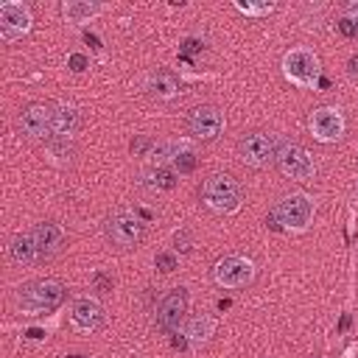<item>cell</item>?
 <instances>
[{
    "instance_id": "obj_17",
    "label": "cell",
    "mask_w": 358,
    "mask_h": 358,
    "mask_svg": "<svg viewBox=\"0 0 358 358\" xmlns=\"http://www.w3.org/2000/svg\"><path fill=\"white\" fill-rule=\"evenodd\" d=\"M78 129V109L73 103H62L56 106V115H53V134L59 140H67L70 134H76Z\"/></svg>"
},
{
    "instance_id": "obj_9",
    "label": "cell",
    "mask_w": 358,
    "mask_h": 358,
    "mask_svg": "<svg viewBox=\"0 0 358 358\" xmlns=\"http://www.w3.org/2000/svg\"><path fill=\"white\" fill-rule=\"evenodd\" d=\"M31 8L25 3H17V0H8L0 6V36L6 42H14L20 39L22 34L31 31Z\"/></svg>"
},
{
    "instance_id": "obj_25",
    "label": "cell",
    "mask_w": 358,
    "mask_h": 358,
    "mask_svg": "<svg viewBox=\"0 0 358 358\" xmlns=\"http://www.w3.org/2000/svg\"><path fill=\"white\" fill-rule=\"evenodd\" d=\"M338 31H341L344 36H358V22H352L350 17H341V20H338Z\"/></svg>"
},
{
    "instance_id": "obj_11",
    "label": "cell",
    "mask_w": 358,
    "mask_h": 358,
    "mask_svg": "<svg viewBox=\"0 0 358 358\" xmlns=\"http://www.w3.org/2000/svg\"><path fill=\"white\" fill-rule=\"evenodd\" d=\"M185 313H187V294H185V288H171L159 299V305H157V324L165 333H176L182 319H185Z\"/></svg>"
},
{
    "instance_id": "obj_3",
    "label": "cell",
    "mask_w": 358,
    "mask_h": 358,
    "mask_svg": "<svg viewBox=\"0 0 358 358\" xmlns=\"http://www.w3.org/2000/svg\"><path fill=\"white\" fill-rule=\"evenodd\" d=\"M274 159H277L280 173L288 176V179H299V182H305V179H313V173H316V162H313V157H310L299 143L280 140Z\"/></svg>"
},
{
    "instance_id": "obj_29",
    "label": "cell",
    "mask_w": 358,
    "mask_h": 358,
    "mask_svg": "<svg viewBox=\"0 0 358 358\" xmlns=\"http://www.w3.org/2000/svg\"><path fill=\"white\" fill-rule=\"evenodd\" d=\"M173 241H176V246H179L182 252H187V249H190V235H187L185 229H182V232H176V235H173Z\"/></svg>"
},
{
    "instance_id": "obj_27",
    "label": "cell",
    "mask_w": 358,
    "mask_h": 358,
    "mask_svg": "<svg viewBox=\"0 0 358 358\" xmlns=\"http://www.w3.org/2000/svg\"><path fill=\"white\" fill-rule=\"evenodd\" d=\"M92 285H98L101 291H109V288H112V280H109L106 274L98 271V274H92Z\"/></svg>"
},
{
    "instance_id": "obj_12",
    "label": "cell",
    "mask_w": 358,
    "mask_h": 358,
    "mask_svg": "<svg viewBox=\"0 0 358 358\" xmlns=\"http://www.w3.org/2000/svg\"><path fill=\"white\" fill-rule=\"evenodd\" d=\"M310 134L322 143H336L341 134H344V117L336 106H319L310 112Z\"/></svg>"
},
{
    "instance_id": "obj_20",
    "label": "cell",
    "mask_w": 358,
    "mask_h": 358,
    "mask_svg": "<svg viewBox=\"0 0 358 358\" xmlns=\"http://www.w3.org/2000/svg\"><path fill=\"white\" fill-rule=\"evenodd\" d=\"M11 257H14L17 263H34V260L39 257L31 232H22V235H17V238L11 241Z\"/></svg>"
},
{
    "instance_id": "obj_6",
    "label": "cell",
    "mask_w": 358,
    "mask_h": 358,
    "mask_svg": "<svg viewBox=\"0 0 358 358\" xmlns=\"http://www.w3.org/2000/svg\"><path fill=\"white\" fill-rule=\"evenodd\" d=\"M274 218L288 229H305L313 218V201L305 193H288L277 201Z\"/></svg>"
},
{
    "instance_id": "obj_21",
    "label": "cell",
    "mask_w": 358,
    "mask_h": 358,
    "mask_svg": "<svg viewBox=\"0 0 358 358\" xmlns=\"http://www.w3.org/2000/svg\"><path fill=\"white\" fill-rule=\"evenodd\" d=\"M210 333H213V322H210L207 316H193V319L187 322V327H185V336H187L190 341H196V344L207 341Z\"/></svg>"
},
{
    "instance_id": "obj_22",
    "label": "cell",
    "mask_w": 358,
    "mask_h": 358,
    "mask_svg": "<svg viewBox=\"0 0 358 358\" xmlns=\"http://www.w3.org/2000/svg\"><path fill=\"white\" fill-rule=\"evenodd\" d=\"M196 162H199V159H196V154H193L187 145L173 157V168H176L179 173H193V171H196Z\"/></svg>"
},
{
    "instance_id": "obj_31",
    "label": "cell",
    "mask_w": 358,
    "mask_h": 358,
    "mask_svg": "<svg viewBox=\"0 0 358 358\" xmlns=\"http://www.w3.org/2000/svg\"><path fill=\"white\" fill-rule=\"evenodd\" d=\"M344 11H347V14H344V17H350V20H352V22H358V3H350V6H347V8H344Z\"/></svg>"
},
{
    "instance_id": "obj_16",
    "label": "cell",
    "mask_w": 358,
    "mask_h": 358,
    "mask_svg": "<svg viewBox=\"0 0 358 358\" xmlns=\"http://www.w3.org/2000/svg\"><path fill=\"white\" fill-rule=\"evenodd\" d=\"M148 92L157 95V98H173L179 92V78L171 73V70H154L145 81Z\"/></svg>"
},
{
    "instance_id": "obj_24",
    "label": "cell",
    "mask_w": 358,
    "mask_h": 358,
    "mask_svg": "<svg viewBox=\"0 0 358 358\" xmlns=\"http://www.w3.org/2000/svg\"><path fill=\"white\" fill-rule=\"evenodd\" d=\"M238 8L243 14H252V17H263V14H271L274 11L271 3H238Z\"/></svg>"
},
{
    "instance_id": "obj_15",
    "label": "cell",
    "mask_w": 358,
    "mask_h": 358,
    "mask_svg": "<svg viewBox=\"0 0 358 358\" xmlns=\"http://www.w3.org/2000/svg\"><path fill=\"white\" fill-rule=\"evenodd\" d=\"M31 235H34V243H36L39 257H50L53 252H59V246H62V241H64L62 227L53 224V221H42V224H36V227L31 229Z\"/></svg>"
},
{
    "instance_id": "obj_33",
    "label": "cell",
    "mask_w": 358,
    "mask_h": 358,
    "mask_svg": "<svg viewBox=\"0 0 358 358\" xmlns=\"http://www.w3.org/2000/svg\"><path fill=\"white\" fill-rule=\"evenodd\" d=\"M70 358H81V355H70Z\"/></svg>"
},
{
    "instance_id": "obj_18",
    "label": "cell",
    "mask_w": 358,
    "mask_h": 358,
    "mask_svg": "<svg viewBox=\"0 0 358 358\" xmlns=\"http://www.w3.org/2000/svg\"><path fill=\"white\" fill-rule=\"evenodd\" d=\"M101 11L98 3H84V0H64L62 3V17L67 22H90Z\"/></svg>"
},
{
    "instance_id": "obj_7",
    "label": "cell",
    "mask_w": 358,
    "mask_h": 358,
    "mask_svg": "<svg viewBox=\"0 0 358 358\" xmlns=\"http://www.w3.org/2000/svg\"><path fill=\"white\" fill-rule=\"evenodd\" d=\"M213 277L224 288H243L255 280V266H252V260H246L241 255H227L215 263Z\"/></svg>"
},
{
    "instance_id": "obj_28",
    "label": "cell",
    "mask_w": 358,
    "mask_h": 358,
    "mask_svg": "<svg viewBox=\"0 0 358 358\" xmlns=\"http://www.w3.org/2000/svg\"><path fill=\"white\" fill-rule=\"evenodd\" d=\"M148 145H151V140H148V137H143V134H140L137 140H131V151H134V154H143Z\"/></svg>"
},
{
    "instance_id": "obj_23",
    "label": "cell",
    "mask_w": 358,
    "mask_h": 358,
    "mask_svg": "<svg viewBox=\"0 0 358 358\" xmlns=\"http://www.w3.org/2000/svg\"><path fill=\"white\" fill-rule=\"evenodd\" d=\"M154 263H157V268H159L162 274H171L173 268H179V257H176L173 252H157Z\"/></svg>"
},
{
    "instance_id": "obj_1",
    "label": "cell",
    "mask_w": 358,
    "mask_h": 358,
    "mask_svg": "<svg viewBox=\"0 0 358 358\" xmlns=\"http://www.w3.org/2000/svg\"><path fill=\"white\" fill-rule=\"evenodd\" d=\"M64 302V285L53 277L45 280H34L17 288V305L22 308V313L39 316V313H50Z\"/></svg>"
},
{
    "instance_id": "obj_30",
    "label": "cell",
    "mask_w": 358,
    "mask_h": 358,
    "mask_svg": "<svg viewBox=\"0 0 358 358\" xmlns=\"http://www.w3.org/2000/svg\"><path fill=\"white\" fill-rule=\"evenodd\" d=\"M347 73H350L352 78H358V53L350 56V62H347Z\"/></svg>"
},
{
    "instance_id": "obj_14",
    "label": "cell",
    "mask_w": 358,
    "mask_h": 358,
    "mask_svg": "<svg viewBox=\"0 0 358 358\" xmlns=\"http://www.w3.org/2000/svg\"><path fill=\"white\" fill-rule=\"evenodd\" d=\"M70 319H73V324H76L78 330H84V333L98 330L101 322H103V308H101L98 299H92V296H81V299L73 302V313H70Z\"/></svg>"
},
{
    "instance_id": "obj_26",
    "label": "cell",
    "mask_w": 358,
    "mask_h": 358,
    "mask_svg": "<svg viewBox=\"0 0 358 358\" xmlns=\"http://www.w3.org/2000/svg\"><path fill=\"white\" fill-rule=\"evenodd\" d=\"M67 64H70V70H76V73H81V70L87 67V56H81V53H73V56L67 59Z\"/></svg>"
},
{
    "instance_id": "obj_8",
    "label": "cell",
    "mask_w": 358,
    "mask_h": 358,
    "mask_svg": "<svg viewBox=\"0 0 358 358\" xmlns=\"http://www.w3.org/2000/svg\"><path fill=\"white\" fill-rule=\"evenodd\" d=\"M53 115H56V109L48 106V103H42V101L28 103L20 112V120H17L20 123V131L25 137H31V140H42V137L53 134Z\"/></svg>"
},
{
    "instance_id": "obj_4",
    "label": "cell",
    "mask_w": 358,
    "mask_h": 358,
    "mask_svg": "<svg viewBox=\"0 0 358 358\" xmlns=\"http://www.w3.org/2000/svg\"><path fill=\"white\" fill-rule=\"evenodd\" d=\"M282 73L296 87H316V81H319V59L308 48H291L282 56Z\"/></svg>"
},
{
    "instance_id": "obj_2",
    "label": "cell",
    "mask_w": 358,
    "mask_h": 358,
    "mask_svg": "<svg viewBox=\"0 0 358 358\" xmlns=\"http://www.w3.org/2000/svg\"><path fill=\"white\" fill-rule=\"evenodd\" d=\"M201 199L215 213H235L241 207V185L229 173H213L201 185Z\"/></svg>"
},
{
    "instance_id": "obj_13",
    "label": "cell",
    "mask_w": 358,
    "mask_h": 358,
    "mask_svg": "<svg viewBox=\"0 0 358 358\" xmlns=\"http://www.w3.org/2000/svg\"><path fill=\"white\" fill-rule=\"evenodd\" d=\"M187 129H190V134L199 137V140H213V137H218L221 129H224V115H221L218 106L201 103V106H196V109L190 112Z\"/></svg>"
},
{
    "instance_id": "obj_5",
    "label": "cell",
    "mask_w": 358,
    "mask_h": 358,
    "mask_svg": "<svg viewBox=\"0 0 358 358\" xmlns=\"http://www.w3.org/2000/svg\"><path fill=\"white\" fill-rule=\"evenodd\" d=\"M106 238L120 249H131L143 241V221L131 210H117L106 218Z\"/></svg>"
},
{
    "instance_id": "obj_32",
    "label": "cell",
    "mask_w": 358,
    "mask_h": 358,
    "mask_svg": "<svg viewBox=\"0 0 358 358\" xmlns=\"http://www.w3.org/2000/svg\"><path fill=\"white\" fill-rule=\"evenodd\" d=\"M182 50H187V53H193V50H201V45H199V42H196V39H187V42H185V48H182Z\"/></svg>"
},
{
    "instance_id": "obj_10",
    "label": "cell",
    "mask_w": 358,
    "mask_h": 358,
    "mask_svg": "<svg viewBox=\"0 0 358 358\" xmlns=\"http://www.w3.org/2000/svg\"><path fill=\"white\" fill-rule=\"evenodd\" d=\"M274 154H277V148H274L271 137H266V134H260V131H249V134H243V137L238 140V157H241L246 165H252V168L268 165V162L274 159Z\"/></svg>"
},
{
    "instance_id": "obj_19",
    "label": "cell",
    "mask_w": 358,
    "mask_h": 358,
    "mask_svg": "<svg viewBox=\"0 0 358 358\" xmlns=\"http://www.w3.org/2000/svg\"><path fill=\"white\" fill-rule=\"evenodd\" d=\"M143 185L151 190H171L176 185V173L168 171L165 165H154V168L143 171Z\"/></svg>"
}]
</instances>
